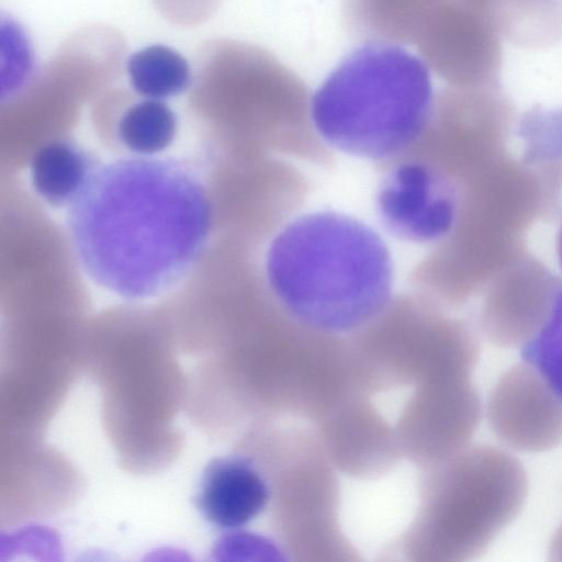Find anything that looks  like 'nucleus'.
Here are the masks:
<instances>
[{
    "label": "nucleus",
    "instance_id": "obj_1",
    "mask_svg": "<svg viewBox=\"0 0 562 562\" xmlns=\"http://www.w3.org/2000/svg\"><path fill=\"white\" fill-rule=\"evenodd\" d=\"M211 225V203L200 179L166 159H122L91 171L68 213L83 271L131 300L178 284L201 258Z\"/></svg>",
    "mask_w": 562,
    "mask_h": 562
},
{
    "label": "nucleus",
    "instance_id": "obj_2",
    "mask_svg": "<svg viewBox=\"0 0 562 562\" xmlns=\"http://www.w3.org/2000/svg\"><path fill=\"white\" fill-rule=\"evenodd\" d=\"M265 278L292 319L330 337L361 331L393 299L392 258L382 237L334 211L285 223L269 245Z\"/></svg>",
    "mask_w": 562,
    "mask_h": 562
},
{
    "label": "nucleus",
    "instance_id": "obj_3",
    "mask_svg": "<svg viewBox=\"0 0 562 562\" xmlns=\"http://www.w3.org/2000/svg\"><path fill=\"white\" fill-rule=\"evenodd\" d=\"M430 69L401 44L366 42L346 55L311 98L327 146L390 162L424 132L435 102Z\"/></svg>",
    "mask_w": 562,
    "mask_h": 562
},
{
    "label": "nucleus",
    "instance_id": "obj_4",
    "mask_svg": "<svg viewBox=\"0 0 562 562\" xmlns=\"http://www.w3.org/2000/svg\"><path fill=\"white\" fill-rule=\"evenodd\" d=\"M551 176L506 156L461 188L456 222L412 280L437 303L459 305L524 251L521 236L551 201Z\"/></svg>",
    "mask_w": 562,
    "mask_h": 562
},
{
    "label": "nucleus",
    "instance_id": "obj_5",
    "mask_svg": "<svg viewBox=\"0 0 562 562\" xmlns=\"http://www.w3.org/2000/svg\"><path fill=\"white\" fill-rule=\"evenodd\" d=\"M526 495L525 469L510 453L480 446L452 454L431 499L438 552L452 560L481 553L517 516Z\"/></svg>",
    "mask_w": 562,
    "mask_h": 562
},
{
    "label": "nucleus",
    "instance_id": "obj_6",
    "mask_svg": "<svg viewBox=\"0 0 562 562\" xmlns=\"http://www.w3.org/2000/svg\"><path fill=\"white\" fill-rule=\"evenodd\" d=\"M514 108L499 83L449 87L435 97L429 121L405 153L435 166L462 188L505 157Z\"/></svg>",
    "mask_w": 562,
    "mask_h": 562
},
{
    "label": "nucleus",
    "instance_id": "obj_7",
    "mask_svg": "<svg viewBox=\"0 0 562 562\" xmlns=\"http://www.w3.org/2000/svg\"><path fill=\"white\" fill-rule=\"evenodd\" d=\"M413 44L450 87L498 83L501 36L486 11L473 3L451 0L435 8L420 22Z\"/></svg>",
    "mask_w": 562,
    "mask_h": 562
},
{
    "label": "nucleus",
    "instance_id": "obj_8",
    "mask_svg": "<svg viewBox=\"0 0 562 562\" xmlns=\"http://www.w3.org/2000/svg\"><path fill=\"white\" fill-rule=\"evenodd\" d=\"M461 188L446 173L404 154L387 162L376 190L381 222L395 237L424 244L440 241L451 231Z\"/></svg>",
    "mask_w": 562,
    "mask_h": 562
},
{
    "label": "nucleus",
    "instance_id": "obj_9",
    "mask_svg": "<svg viewBox=\"0 0 562 562\" xmlns=\"http://www.w3.org/2000/svg\"><path fill=\"white\" fill-rule=\"evenodd\" d=\"M562 281L535 257L521 251L486 284L479 323L499 347L524 345L543 325Z\"/></svg>",
    "mask_w": 562,
    "mask_h": 562
},
{
    "label": "nucleus",
    "instance_id": "obj_10",
    "mask_svg": "<svg viewBox=\"0 0 562 562\" xmlns=\"http://www.w3.org/2000/svg\"><path fill=\"white\" fill-rule=\"evenodd\" d=\"M487 418L494 434L517 450L546 451L562 442V400L526 362L499 378Z\"/></svg>",
    "mask_w": 562,
    "mask_h": 562
},
{
    "label": "nucleus",
    "instance_id": "obj_11",
    "mask_svg": "<svg viewBox=\"0 0 562 562\" xmlns=\"http://www.w3.org/2000/svg\"><path fill=\"white\" fill-rule=\"evenodd\" d=\"M271 496V484L258 465L246 456L231 454L209 462L193 501L209 524L234 530L260 516Z\"/></svg>",
    "mask_w": 562,
    "mask_h": 562
},
{
    "label": "nucleus",
    "instance_id": "obj_12",
    "mask_svg": "<svg viewBox=\"0 0 562 562\" xmlns=\"http://www.w3.org/2000/svg\"><path fill=\"white\" fill-rule=\"evenodd\" d=\"M451 0H344L349 32L366 42L413 44L422 20ZM487 10L491 0H463Z\"/></svg>",
    "mask_w": 562,
    "mask_h": 562
},
{
    "label": "nucleus",
    "instance_id": "obj_13",
    "mask_svg": "<svg viewBox=\"0 0 562 562\" xmlns=\"http://www.w3.org/2000/svg\"><path fill=\"white\" fill-rule=\"evenodd\" d=\"M487 15L501 36L526 48L562 38V0H491Z\"/></svg>",
    "mask_w": 562,
    "mask_h": 562
},
{
    "label": "nucleus",
    "instance_id": "obj_14",
    "mask_svg": "<svg viewBox=\"0 0 562 562\" xmlns=\"http://www.w3.org/2000/svg\"><path fill=\"white\" fill-rule=\"evenodd\" d=\"M130 81L139 94L148 99H164L184 91L191 79L187 60L165 45L146 46L127 61Z\"/></svg>",
    "mask_w": 562,
    "mask_h": 562
},
{
    "label": "nucleus",
    "instance_id": "obj_15",
    "mask_svg": "<svg viewBox=\"0 0 562 562\" xmlns=\"http://www.w3.org/2000/svg\"><path fill=\"white\" fill-rule=\"evenodd\" d=\"M89 175L86 156L66 143L43 147L32 162L34 187L52 204L70 202Z\"/></svg>",
    "mask_w": 562,
    "mask_h": 562
},
{
    "label": "nucleus",
    "instance_id": "obj_16",
    "mask_svg": "<svg viewBox=\"0 0 562 562\" xmlns=\"http://www.w3.org/2000/svg\"><path fill=\"white\" fill-rule=\"evenodd\" d=\"M176 116L157 99H147L131 106L122 116L119 134L123 143L140 154L164 149L173 138Z\"/></svg>",
    "mask_w": 562,
    "mask_h": 562
},
{
    "label": "nucleus",
    "instance_id": "obj_17",
    "mask_svg": "<svg viewBox=\"0 0 562 562\" xmlns=\"http://www.w3.org/2000/svg\"><path fill=\"white\" fill-rule=\"evenodd\" d=\"M524 140L522 162L537 168L559 167L562 162V109L535 106L518 122Z\"/></svg>",
    "mask_w": 562,
    "mask_h": 562
},
{
    "label": "nucleus",
    "instance_id": "obj_18",
    "mask_svg": "<svg viewBox=\"0 0 562 562\" xmlns=\"http://www.w3.org/2000/svg\"><path fill=\"white\" fill-rule=\"evenodd\" d=\"M521 358L562 400V288L543 325L522 345Z\"/></svg>",
    "mask_w": 562,
    "mask_h": 562
},
{
    "label": "nucleus",
    "instance_id": "obj_19",
    "mask_svg": "<svg viewBox=\"0 0 562 562\" xmlns=\"http://www.w3.org/2000/svg\"><path fill=\"white\" fill-rule=\"evenodd\" d=\"M557 254H558L559 263L562 268V223L560 225V228H559V232L557 235Z\"/></svg>",
    "mask_w": 562,
    "mask_h": 562
}]
</instances>
